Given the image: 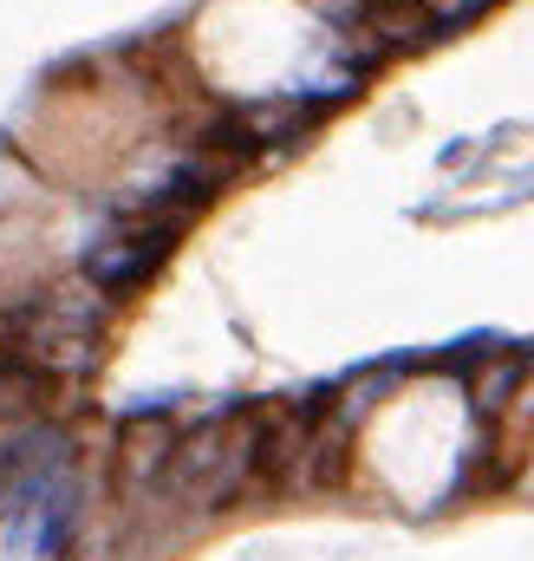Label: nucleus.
Listing matches in <instances>:
<instances>
[{
	"mask_svg": "<svg viewBox=\"0 0 534 561\" xmlns=\"http://www.w3.org/2000/svg\"><path fill=\"white\" fill-rule=\"evenodd\" d=\"M248 490H255V399L216 405V412H202L176 431L156 503H176L189 516H222Z\"/></svg>",
	"mask_w": 534,
	"mask_h": 561,
	"instance_id": "f257e3e1",
	"label": "nucleus"
},
{
	"mask_svg": "<svg viewBox=\"0 0 534 561\" xmlns=\"http://www.w3.org/2000/svg\"><path fill=\"white\" fill-rule=\"evenodd\" d=\"M189 236V222H176V216H118L92 249H85V262H79V275L92 280L112 307H125L131 294H143L150 280L163 275V262L176 255V242Z\"/></svg>",
	"mask_w": 534,
	"mask_h": 561,
	"instance_id": "f03ea898",
	"label": "nucleus"
},
{
	"mask_svg": "<svg viewBox=\"0 0 534 561\" xmlns=\"http://www.w3.org/2000/svg\"><path fill=\"white\" fill-rule=\"evenodd\" d=\"M176 431H183L176 405H137L131 419H118V431H112V496L125 510L156 503V483L170 470Z\"/></svg>",
	"mask_w": 534,
	"mask_h": 561,
	"instance_id": "7ed1b4c3",
	"label": "nucleus"
},
{
	"mask_svg": "<svg viewBox=\"0 0 534 561\" xmlns=\"http://www.w3.org/2000/svg\"><path fill=\"white\" fill-rule=\"evenodd\" d=\"M522 379H529V359L522 353H496V366L476 379V392H469V412L476 424H496L509 405H515V392H522Z\"/></svg>",
	"mask_w": 534,
	"mask_h": 561,
	"instance_id": "20e7f679",
	"label": "nucleus"
}]
</instances>
